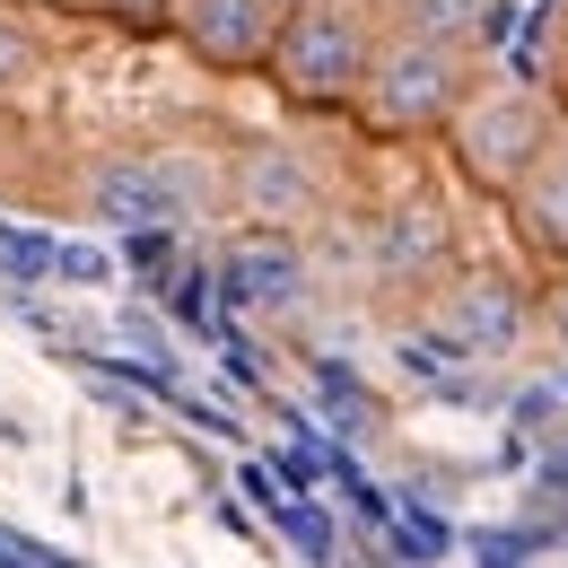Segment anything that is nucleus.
<instances>
[{
	"instance_id": "nucleus-1",
	"label": "nucleus",
	"mask_w": 568,
	"mask_h": 568,
	"mask_svg": "<svg viewBox=\"0 0 568 568\" xmlns=\"http://www.w3.org/2000/svg\"><path fill=\"white\" fill-rule=\"evenodd\" d=\"M272 71H281V88L306 97V105H342V97L367 88V36H358L351 9L306 0V9H288L281 36H272Z\"/></svg>"
},
{
	"instance_id": "nucleus-2",
	"label": "nucleus",
	"mask_w": 568,
	"mask_h": 568,
	"mask_svg": "<svg viewBox=\"0 0 568 568\" xmlns=\"http://www.w3.org/2000/svg\"><path fill=\"white\" fill-rule=\"evenodd\" d=\"M455 53L446 44H420V36H403V44H385V53H367V105H376V123H394V132H420L437 114H455Z\"/></svg>"
},
{
	"instance_id": "nucleus-3",
	"label": "nucleus",
	"mask_w": 568,
	"mask_h": 568,
	"mask_svg": "<svg viewBox=\"0 0 568 568\" xmlns=\"http://www.w3.org/2000/svg\"><path fill=\"white\" fill-rule=\"evenodd\" d=\"M211 288H219V324L227 315H297L306 306V254L288 236H236L211 263Z\"/></svg>"
},
{
	"instance_id": "nucleus-4",
	"label": "nucleus",
	"mask_w": 568,
	"mask_h": 568,
	"mask_svg": "<svg viewBox=\"0 0 568 568\" xmlns=\"http://www.w3.org/2000/svg\"><path fill=\"white\" fill-rule=\"evenodd\" d=\"M88 219L114 227V236H132V227H184L193 219V184L175 166H158V158H114V166L88 175Z\"/></svg>"
},
{
	"instance_id": "nucleus-5",
	"label": "nucleus",
	"mask_w": 568,
	"mask_h": 568,
	"mask_svg": "<svg viewBox=\"0 0 568 568\" xmlns=\"http://www.w3.org/2000/svg\"><path fill=\"white\" fill-rule=\"evenodd\" d=\"M542 149H551V123H542L534 97H481V105L464 114V166H473L481 184H516V175H534Z\"/></svg>"
},
{
	"instance_id": "nucleus-6",
	"label": "nucleus",
	"mask_w": 568,
	"mask_h": 568,
	"mask_svg": "<svg viewBox=\"0 0 568 568\" xmlns=\"http://www.w3.org/2000/svg\"><path fill=\"white\" fill-rule=\"evenodd\" d=\"M175 18H184V36H193V53L219 62V71L263 62L272 36H281V0H184Z\"/></svg>"
},
{
	"instance_id": "nucleus-7",
	"label": "nucleus",
	"mask_w": 568,
	"mask_h": 568,
	"mask_svg": "<svg viewBox=\"0 0 568 568\" xmlns=\"http://www.w3.org/2000/svg\"><path fill=\"white\" fill-rule=\"evenodd\" d=\"M437 324H446L473 358H507L516 342H525V297H516L507 281H464L455 297H446Z\"/></svg>"
},
{
	"instance_id": "nucleus-8",
	"label": "nucleus",
	"mask_w": 568,
	"mask_h": 568,
	"mask_svg": "<svg viewBox=\"0 0 568 568\" xmlns=\"http://www.w3.org/2000/svg\"><path fill=\"white\" fill-rule=\"evenodd\" d=\"M306 394H315V428H324L333 446H367V437H376V394H367V376H358L342 351L306 358Z\"/></svg>"
},
{
	"instance_id": "nucleus-9",
	"label": "nucleus",
	"mask_w": 568,
	"mask_h": 568,
	"mask_svg": "<svg viewBox=\"0 0 568 568\" xmlns=\"http://www.w3.org/2000/svg\"><path fill=\"white\" fill-rule=\"evenodd\" d=\"M236 193H245V211H254V219H297L306 202H315V166H306L297 149L263 141V149H245Z\"/></svg>"
},
{
	"instance_id": "nucleus-10",
	"label": "nucleus",
	"mask_w": 568,
	"mask_h": 568,
	"mask_svg": "<svg viewBox=\"0 0 568 568\" xmlns=\"http://www.w3.org/2000/svg\"><path fill=\"white\" fill-rule=\"evenodd\" d=\"M394 376H403L412 394H428V403H446V394L473 376V351H464L446 324H412V333H394Z\"/></svg>"
},
{
	"instance_id": "nucleus-11",
	"label": "nucleus",
	"mask_w": 568,
	"mask_h": 568,
	"mask_svg": "<svg viewBox=\"0 0 568 568\" xmlns=\"http://www.w3.org/2000/svg\"><path fill=\"white\" fill-rule=\"evenodd\" d=\"M446 263V219L437 211H385L376 219V272L385 281H420Z\"/></svg>"
},
{
	"instance_id": "nucleus-12",
	"label": "nucleus",
	"mask_w": 568,
	"mask_h": 568,
	"mask_svg": "<svg viewBox=\"0 0 568 568\" xmlns=\"http://www.w3.org/2000/svg\"><path fill=\"white\" fill-rule=\"evenodd\" d=\"M158 306H166V315H175L184 333H227V324H219V288H211V263H184V254H175V263L158 272Z\"/></svg>"
},
{
	"instance_id": "nucleus-13",
	"label": "nucleus",
	"mask_w": 568,
	"mask_h": 568,
	"mask_svg": "<svg viewBox=\"0 0 568 568\" xmlns=\"http://www.w3.org/2000/svg\"><path fill=\"white\" fill-rule=\"evenodd\" d=\"M272 525H281V542L306 568H342V525H333V507H324V498H288Z\"/></svg>"
},
{
	"instance_id": "nucleus-14",
	"label": "nucleus",
	"mask_w": 568,
	"mask_h": 568,
	"mask_svg": "<svg viewBox=\"0 0 568 568\" xmlns=\"http://www.w3.org/2000/svg\"><path fill=\"white\" fill-rule=\"evenodd\" d=\"M507 428H516V446H551V437L568 428V403H560V385H551V376L516 385V394H507Z\"/></svg>"
},
{
	"instance_id": "nucleus-15",
	"label": "nucleus",
	"mask_w": 568,
	"mask_h": 568,
	"mask_svg": "<svg viewBox=\"0 0 568 568\" xmlns=\"http://www.w3.org/2000/svg\"><path fill=\"white\" fill-rule=\"evenodd\" d=\"M481 9L490 0H403V27L420 36V44H464V36H481Z\"/></svg>"
},
{
	"instance_id": "nucleus-16",
	"label": "nucleus",
	"mask_w": 568,
	"mask_h": 568,
	"mask_svg": "<svg viewBox=\"0 0 568 568\" xmlns=\"http://www.w3.org/2000/svg\"><path fill=\"white\" fill-rule=\"evenodd\" d=\"M53 254H62L53 236H36V227H9V219H0V281L44 288V281H53Z\"/></svg>"
},
{
	"instance_id": "nucleus-17",
	"label": "nucleus",
	"mask_w": 568,
	"mask_h": 568,
	"mask_svg": "<svg viewBox=\"0 0 568 568\" xmlns=\"http://www.w3.org/2000/svg\"><path fill=\"white\" fill-rule=\"evenodd\" d=\"M114 245H88V236H71L62 254H53V281H71V288H114Z\"/></svg>"
},
{
	"instance_id": "nucleus-18",
	"label": "nucleus",
	"mask_w": 568,
	"mask_h": 568,
	"mask_svg": "<svg viewBox=\"0 0 568 568\" xmlns=\"http://www.w3.org/2000/svg\"><path fill=\"white\" fill-rule=\"evenodd\" d=\"M219 367H227V385H245V394H272L263 342H245V333H219Z\"/></svg>"
},
{
	"instance_id": "nucleus-19",
	"label": "nucleus",
	"mask_w": 568,
	"mask_h": 568,
	"mask_svg": "<svg viewBox=\"0 0 568 568\" xmlns=\"http://www.w3.org/2000/svg\"><path fill=\"white\" fill-rule=\"evenodd\" d=\"M175 236H184V227H132L114 263H132V272H149V281H158V272L175 263Z\"/></svg>"
},
{
	"instance_id": "nucleus-20",
	"label": "nucleus",
	"mask_w": 568,
	"mask_h": 568,
	"mask_svg": "<svg viewBox=\"0 0 568 568\" xmlns=\"http://www.w3.org/2000/svg\"><path fill=\"white\" fill-rule=\"evenodd\" d=\"M236 498H245V507H254V516H281V507H288V490H281V473H272V464H263V455H245V464H236Z\"/></svg>"
},
{
	"instance_id": "nucleus-21",
	"label": "nucleus",
	"mask_w": 568,
	"mask_h": 568,
	"mask_svg": "<svg viewBox=\"0 0 568 568\" xmlns=\"http://www.w3.org/2000/svg\"><path fill=\"white\" fill-rule=\"evenodd\" d=\"M534 498L568 507V428L551 437V446H534Z\"/></svg>"
},
{
	"instance_id": "nucleus-22",
	"label": "nucleus",
	"mask_w": 568,
	"mask_h": 568,
	"mask_svg": "<svg viewBox=\"0 0 568 568\" xmlns=\"http://www.w3.org/2000/svg\"><path fill=\"white\" fill-rule=\"evenodd\" d=\"M534 219H542V236H568V166H551L534 184Z\"/></svg>"
},
{
	"instance_id": "nucleus-23",
	"label": "nucleus",
	"mask_w": 568,
	"mask_h": 568,
	"mask_svg": "<svg viewBox=\"0 0 568 568\" xmlns=\"http://www.w3.org/2000/svg\"><path fill=\"white\" fill-rule=\"evenodd\" d=\"M175 412H184V420L202 428V437H219V446H245V428L227 420V412H219V403H193V394H175Z\"/></svg>"
},
{
	"instance_id": "nucleus-24",
	"label": "nucleus",
	"mask_w": 568,
	"mask_h": 568,
	"mask_svg": "<svg viewBox=\"0 0 568 568\" xmlns=\"http://www.w3.org/2000/svg\"><path fill=\"white\" fill-rule=\"evenodd\" d=\"M27 71H36V44H27V36H18L9 18H0V88H18Z\"/></svg>"
},
{
	"instance_id": "nucleus-25",
	"label": "nucleus",
	"mask_w": 568,
	"mask_h": 568,
	"mask_svg": "<svg viewBox=\"0 0 568 568\" xmlns=\"http://www.w3.org/2000/svg\"><path fill=\"white\" fill-rule=\"evenodd\" d=\"M123 342H132V358H158V367H166V333H158V324H149V315H123Z\"/></svg>"
},
{
	"instance_id": "nucleus-26",
	"label": "nucleus",
	"mask_w": 568,
	"mask_h": 568,
	"mask_svg": "<svg viewBox=\"0 0 568 568\" xmlns=\"http://www.w3.org/2000/svg\"><path fill=\"white\" fill-rule=\"evenodd\" d=\"M0 568H44V551H36L27 534H9V525H0Z\"/></svg>"
},
{
	"instance_id": "nucleus-27",
	"label": "nucleus",
	"mask_w": 568,
	"mask_h": 568,
	"mask_svg": "<svg viewBox=\"0 0 568 568\" xmlns=\"http://www.w3.org/2000/svg\"><path fill=\"white\" fill-rule=\"evenodd\" d=\"M551 385H560V403H568V367H551Z\"/></svg>"
},
{
	"instance_id": "nucleus-28",
	"label": "nucleus",
	"mask_w": 568,
	"mask_h": 568,
	"mask_svg": "<svg viewBox=\"0 0 568 568\" xmlns=\"http://www.w3.org/2000/svg\"><path fill=\"white\" fill-rule=\"evenodd\" d=\"M141 9H149V0H141Z\"/></svg>"
}]
</instances>
